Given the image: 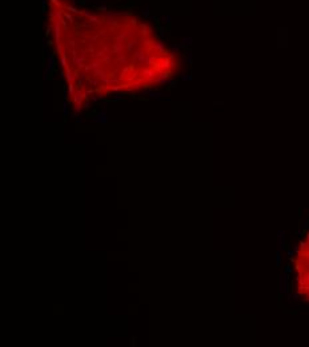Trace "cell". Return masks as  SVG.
Masks as SVG:
<instances>
[{
    "instance_id": "1",
    "label": "cell",
    "mask_w": 309,
    "mask_h": 347,
    "mask_svg": "<svg viewBox=\"0 0 309 347\" xmlns=\"http://www.w3.org/2000/svg\"><path fill=\"white\" fill-rule=\"evenodd\" d=\"M293 268L296 291L304 300L309 302V231L295 252Z\"/></svg>"
}]
</instances>
